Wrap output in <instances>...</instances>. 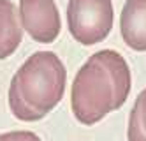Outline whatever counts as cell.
I'll return each mask as SVG.
<instances>
[{"label":"cell","instance_id":"7","mask_svg":"<svg viewBox=\"0 0 146 141\" xmlns=\"http://www.w3.org/2000/svg\"><path fill=\"white\" fill-rule=\"evenodd\" d=\"M129 141H146V88L137 95L129 120Z\"/></svg>","mask_w":146,"mask_h":141},{"label":"cell","instance_id":"2","mask_svg":"<svg viewBox=\"0 0 146 141\" xmlns=\"http://www.w3.org/2000/svg\"><path fill=\"white\" fill-rule=\"evenodd\" d=\"M67 72L51 51H37L18 69L9 88V108L16 118L35 122L62 101Z\"/></svg>","mask_w":146,"mask_h":141},{"label":"cell","instance_id":"5","mask_svg":"<svg viewBox=\"0 0 146 141\" xmlns=\"http://www.w3.org/2000/svg\"><path fill=\"white\" fill-rule=\"evenodd\" d=\"M121 37L137 51H146V0H127L121 11Z\"/></svg>","mask_w":146,"mask_h":141},{"label":"cell","instance_id":"3","mask_svg":"<svg viewBox=\"0 0 146 141\" xmlns=\"http://www.w3.org/2000/svg\"><path fill=\"white\" fill-rule=\"evenodd\" d=\"M69 30L85 46L104 41L113 28L111 0H69Z\"/></svg>","mask_w":146,"mask_h":141},{"label":"cell","instance_id":"4","mask_svg":"<svg viewBox=\"0 0 146 141\" xmlns=\"http://www.w3.org/2000/svg\"><path fill=\"white\" fill-rule=\"evenodd\" d=\"M23 28L37 42H53L60 34V16L53 0H19Z\"/></svg>","mask_w":146,"mask_h":141},{"label":"cell","instance_id":"6","mask_svg":"<svg viewBox=\"0 0 146 141\" xmlns=\"http://www.w3.org/2000/svg\"><path fill=\"white\" fill-rule=\"evenodd\" d=\"M21 42V27L11 0H0V58L13 55Z\"/></svg>","mask_w":146,"mask_h":141},{"label":"cell","instance_id":"8","mask_svg":"<svg viewBox=\"0 0 146 141\" xmlns=\"http://www.w3.org/2000/svg\"><path fill=\"white\" fill-rule=\"evenodd\" d=\"M0 141H40L37 134L27 132V131H16V132H5L0 134Z\"/></svg>","mask_w":146,"mask_h":141},{"label":"cell","instance_id":"1","mask_svg":"<svg viewBox=\"0 0 146 141\" xmlns=\"http://www.w3.org/2000/svg\"><path fill=\"white\" fill-rule=\"evenodd\" d=\"M130 92V71L116 51L102 49L92 55L72 83V111L76 118L93 125L109 111L118 110Z\"/></svg>","mask_w":146,"mask_h":141}]
</instances>
